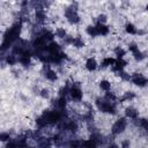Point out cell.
<instances>
[{
	"mask_svg": "<svg viewBox=\"0 0 148 148\" xmlns=\"http://www.w3.org/2000/svg\"><path fill=\"white\" fill-rule=\"evenodd\" d=\"M43 118L46 120V123L49 125H56V124H59L64 118H65V114H64V111L61 110H58V109H51V110H46L42 113Z\"/></svg>",
	"mask_w": 148,
	"mask_h": 148,
	"instance_id": "3",
	"label": "cell"
},
{
	"mask_svg": "<svg viewBox=\"0 0 148 148\" xmlns=\"http://www.w3.org/2000/svg\"><path fill=\"white\" fill-rule=\"evenodd\" d=\"M126 65H127V62H126V60L124 58H116V61H114V64H113V66L111 68H112V71L114 73H118V72L125 69Z\"/></svg>",
	"mask_w": 148,
	"mask_h": 148,
	"instance_id": "14",
	"label": "cell"
},
{
	"mask_svg": "<svg viewBox=\"0 0 148 148\" xmlns=\"http://www.w3.org/2000/svg\"><path fill=\"white\" fill-rule=\"evenodd\" d=\"M145 9H146V10H147V12H148V3H147V5H146V7H145Z\"/></svg>",
	"mask_w": 148,
	"mask_h": 148,
	"instance_id": "33",
	"label": "cell"
},
{
	"mask_svg": "<svg viewBox=\"0 0 148 148\" xmlns=\"http://www.w3.org/2000/svg\"><path fill=\"white\" fill-rule=\"evenodd\" d=\"M113 52H114L116 58H124L125 54H126V50L124 47H121V46H117Z\"/></svg>",
	"mask_w": 148,
	"mask_h": 148,
	"instance_id": "26",
	"label": "cell"
},
{
	"mask_svg": "<svg viewBox=\"0 0 148 148\" xmlns=\"http://www.w3.org/2000/svg\"><path fill=\"white\" fill-rule=\"evenodd\" d=\"M131 82L139 88H145L148 86V77L142 73H133L131 75Z\"/></svg>",
	"mask_w": 148,
	"mask_h": 148,
	"instance_id": "6",
	"label": "cell"
},
{
	"mask_svg": "<svg viewBox=\"0 0 148 148\" xmlns=\"http://www.w3.org/2000/svg\"><path fill=\"white\" fill-rule=\"evenodd\" d=\"M21 30H22V22L18 21V22H15L12 27H9L5 31L3 38H2V43H1V51L2 52L8 50L9 47H12L20 39Z\"/></svg>",
	"mask_w": 148,
	"mask_h": 148,
	"instance_id": "1",
	"label": "cell"
},
{
	"mask_svg": "<svg viewBox=\"0 0 148 148\" xmlns=\"http://www.w3.org/2000/svg\"><path fill=\"white\" fill-rule=\"evenodd\" d=\"M96 30H97V35L98 36H108L110 34V28L109 25H106V23H99L96 22L95 23Z\"/></svg>",
	"mask_w": 148,
	"mask_h": 148,
	"instance_id": "13",
	"label": "cell"
},
{
	"mask_svg": "<svg viewBox=\"0 0 148 148\" xmlns=\"http://www.w3.org/2000/svg\"><path fill=\"white\" fill-rule=\"evenodd\" d=\"M138 49H139V45H138L135 42H131V43L127 45V50H128L131 53H132V52H134V51H135V50H138Z\"/></svg>",
	"mask_w": 148,
	"mask_h": 148,
	"instance_id": "31",
	"label": "cell"
},
{
	"mask_svg": "<svg viewBox=\"0 0 148 148\" xmlns=\"http://www.w3.org/2000/svg\"><path fill=\"white\" fill-rule=\"evenodd\" d=\"M128 125V120L126 117H120L118 118L111 126V134L113 136H117V135H120L121 133L125 132L126 127Z\"/></svg>",
	"mask_w": 148,
	"mask_h": 148,
	"instance_id": "4",
	"label": "cell"
},
{
	"mask_svg": "<svg viewBox=\"0 0 148 148\" xmlns=\"http://www.w3.org/2000/svg\"><path fill=\"white\" fill-rule=\"evenodd\" d=\"M104 97H105L106 99H109V101H112V102H117V99H118L117 95H116L113 91H111V90L105 91V92H104Z\"/></svg>",
	"mask_w": 148,
	"mask_h": 148,
	"instance_id": "28",
	"label": "cell"
},
{
	"mask_svg": "<svg viewBox=\"0 0 148 148\" xmlns=\"http://www.w3.org/2000/svg\"><path fill=\"white\" fill-rule=\"evenodd\" d=\"M138 31H139V29L136 28V25L134 23L127 22L125 24V32L127 35H138Z\"/></svg>",
	"mask_w": 148,
	"mask_h": 148,
	"instance_id": "19",
	"label": "cell"
},
{
	"mask_svg": "<svg viewBox=\"0 0 148 148\" xmlns=\"http://www.w3.org/2000/svg\"><path fill=\"white\" fill-rule=\"evenodd\" d=\"M60 51H61L60 44L57 43V42H54V40L50 42L47 44V46H46V50H45L46 53H56V52H60Z\"/></svg>",
	"mask_w": 148,
	"mask_h": 148,
	"instance_id": "16",
	"label": "cell"
},
{
	"mask_svg": "<svg viewBox=\"0 0 148 148\" xmlns=\"http://www.w3.org/2000/svg\"><path fill=\"white\" fill-rule=\"evenodd\" d=\"M86 34H87L89 37H96V36H98L95 24H89V25H87V28H86Z\"/></svg>",
	"mask_w": 148,
	"mask_h": 148,
	"instance_id": "23",
	"label": "cell"
},
{
	"mask_svg": "<svg viewBox=\"0 0 148 148\" xmlns=\"http://www.w3.org/2000/svg\"><path fill=\"white\" fill-rule=\"evenodd\" d=\"M95 106L98 111L103 113H109V114H117L118 109H117V103L106 99L104 96L103 97H97L95 99Z\"/></svg>",
	"mask_w": 148,
	"mask_h": 148,
	"instance_id": "2",
	"label": "cell"
},
{
	"mask_svg": "<svg viewBox=\"0 0 148 148\" xmlns=\"http://www.w3.org/2000/svg\"><path fill=\"white\" fill-rule=\"evenodd\" d=\"M147 68H148V61H147Z\"/></svg>",
	"mask_w": 148,
	"mask_h": 148,
	"instance_id": "34",
	"label": "cell"
},
{
	"mask_svg": "<svg viewBox=\"0 0 148 148\" xmlns=\"http://www.w3.org/2000/svg\"><path fill=\"white\" fill-rule=\"evenodd\" d=\"M98 86H99V89L102 90V91H109V90H111V82L109 81V80H106V79H103V80H101L99 81V83H98Z\"/></svg>",
	"mask_w": 148,
	"mask_h": 148,
	"instance_id": "21",
	"label": "cell"
},
{
	"mask_svg": "<svg viewBox=\"0 0 148 148\" xmlns=\"http://www.w3.org/2000/svg\"><path fill=\"white\" fill-rule=\"evenodd\" d=\"M132 56H133L134 60H135V61H138V62L142 61V60L146 58V54H145L140 49H138V50H135L134 52H132Z\"/></svg>",
	"mask_w": 148,
	"mask_h": 148,
	"instance_id": "22",
	"label": "cell"
},
{
	"mask_svg": "<svg viewBox=\"0 0 148 148\" xmlns=\"http://www.w3.org/2000/svg\"><path fill=\"white\" fill-rule=\"evenodd\" d=\"M43 74H44V77L50 82H56L58 80V73L51 67L50 64H44Z\"/></svg>",
	"mask_w": 148,
	"mask_h": 148,
	"instance_id": "7",
	"label": "cell"
},
{
	"mask_svg": "<svg viewBox=\"0 0 148 148\" xmlns=\"http://www.w3.org/2000/svg\"><path fill=\"white\" fill-rule=\"evenodd\" d=\"M64 15H65L67 22H68L69 24H73V25H74V24H79L80 21H81L80 15H79V13H77V9H76V7H74V5L68 6V7L65 9Z\"/></svg>",
	"mask_w": 148,
	"mask_h": 148,
	"instance_id": "5",
	"label": "cell"
},
{
	"mask_svg": "<svg viewBox=\"0 0 148 148\" xmlns=\"http://www.w3.org/2000/svg\"><path fill=\"white\" fill-rule=\"evenodd\" d=\"M125 117H126L127 119H131V120L136 119V118L139 117V111H138V109H135V108L132 106V105L127 106V108L125 109Z\"/></svg>",
	"mask_w": 148,
	"mask_h": 148,
	"instance_id": "15",
	"label": "cell"
},
{
	"mask_svg": "<svg viewBox=\"0 0 148 148\" xmlns=\"http://www.w3.org/2000/svg\"><path fill=\"white\" fill-rule=\"evenodd\" d=\"M69 97L74 102H81L83 98V91L81 87L77 84H72L69 89Z\"/></svg>",
	"mask_w": 148,
	"mask_h": 148,
	"instance_id": "8",
	"label": "cell"
},
{
	"mask_svg": "<svg viewBox=\"0 0 148 148\" xmlns=\"http://www.w3.org/2000/svg\"><path fill=\"white\" fill-rule=\"evenodd\" d=\"M38 95H39L43 99H49V98H50V91H49V89H45V88L40 89L39 92H38Z\"/></svg>",
	"mask_w": 148,
	"mask_h": 148,
	"instance_id": "30",
	"label": "cell"
},
{
	"mask_svg": "<svg viewBox=\"0 0 148 148\" xmlns=\"http://www.w3.org/2000/svg\"><path fill=\"white\" fill-rule=\"evenodd\" d=\"M31 58H32V52H25L18 56V64L23 67H29L31 65Z\"/></svg>",
	"mask_w": 148,
	"mask_h": 148,
	"instance_id": "9",
	"label": "cell"
},
{
	"mask_svg": "<svg viewBox=\"0 0 148 148\" xmlns=\"http://www.w3.org/2000/svg\"><path fill=\"white\" fill-rule=\"evenodd\" d=\"M98 66H99V65H98L96 58H94V57H89V58H87V60H86V62H84V67H86V69H87L88 72H90V73L95 72V71L98 68Z\"/></svg>",
	"mask_w": 148,
	"mask_h": 148,
	"instance_id": "11",
	"label": "cell"
},
{
	"mask_svg": "<svg viewBox=\"0 0 148 148\" xmlns=\"http://www.w3.org/2000/svg\"><path fill=\"white\" fill-rule=\"evenodd\" d=\"M135 97H136V94H135L134 91H132V90H131V91H125V92L123 94V96L118 98V101H119V103L131 102V101H133Z\"/></svg>",
	"mask_w": 148,
	"mask_h": 148,
	"instance_id": "17",
	"label": "cell"
},
{
	"mask_svg": "<svg viewBox=\"0 0 148 148\" xmlns=\"http://www.w3.org/2000/svg\"><path fill=\"white\" fill-rule=\"evenodd\" d=\"M132 121L135 124V126L138 128H141V131H143L148 134V118H139L138 117L136 119H134Z\"/></svg>",
	"mask_w": 148,
	"mask_h": 148,
	"instance_id": "12",
	"label": "cell"
},
{
	"mask_svg": "<svg viewBox=\"0 0 148 148\" xmlns=\"http://www.w3.org/2000/svg\"><path fill=\"white\" fill-rule=\"evenodd\" d=\"M9 140H12L9 132H1L0 133V141L1 142H8Z\"/></svg>",
	"mask_w": 148,
	"mask_h": 148,
	"instance_id": "29",
	"label": "cell"
},
{
	"mask_svg": "<svg viewBox=\"0 0 148 148\" xmlns=\"http://www.w3.org/2000/svg\"><path fill=\"white\" fill-rule=\"evenodd\" d=\"M34 17H35V21L38 24H43L46 21V12H45V9L44 8H36L35 13H34Z\"/></svg>",
	"mask_w": 148,
	"mask_h": 148,
	"instance_id": "10",
	"label": "cell"
},
{
	"mask_svg": "<svg viewBox=\"0 0 148 148\" xmlns=\"http://www.w3.org/2000/svg\"><path fill=\"white\" fill-rule=\"evenodd\" d=\"M54 35L59 39H65V37L67 36V32H66V30L64 28H57L54 30Z\"/></svg>",
	"mask_w": 148,
	"mask_h": 148,
	"instance_id": "25",
	"label": "cell"
},
{
	"mask_svg": "<svg viewBox=\"0 0 148 148\" xmlns=\"http://www.w3.org/2000/svg\"><path fill=\"white\" fill-rule=\"evenodd\" d=\"M114 61H116V58H113V57H105V58H103V59H102V61H101L99 66H101L102 68L112 67V66H113V64H114Z\"/></svg>",
	"mask_w": 148,
	"mask_h": 148,
	"instance_id": "20",
	"label": "cell"
},
{
	"mask_svg": "<svg viewBox=\"0 0 148 148\" xmlns=\"http://www.w3.org/2000/svg\"><path fill=\"white\" fill-rule=\"evenodd\" d=\"M5 61H6V64L9 65V66H14V65L18 64V56H16L15 53L10 52V53H8L7 56H5Z\"/></svg>",
	"mask_w": 148,
	"mask_h": 148,
	"instance_id": "18",
	"label": "cell"
},
{
	"mask_svg": "<svg viewBox=\"0 0 148 148\" xmlns=\"http://www.w3.org/2000/svg\"><path fill=\"white\" fill-rule=\"evenodd\" d=\"M117 74H118V76H119V77H120L123 81H131V75H132V74L127 73L125 69H123V71L118 72Z\"/></svg>",
	"mask_w": 148,
	"mask_h": 148,
	"instance_id": "27",
	"label": "cell"
},
{
	"mask_svg": "<svg viewBox=\"0 0 148 148\" xmlns=\"http://www.w3.org/2000/svg\"><path fill=\"white\" fill-rule=\"evenodd\" d=\"M106 15L105 14H101V15H98L97 16V18H96V22H99V23H106Z\"/></svg>",
	"mask_w": 148,
	"mask_h": 148,
	"instance_id": "32",
	"label": "cell"
},
{
	"mask_svg": "<svg viewBox=\"0 0 148 148\" xmlns=\"http://www.w3.org/2000/svg\"><path fill=\"white\" fill-rule=\"evenodd\" d=\"M72 45L76 49H81L84 46V40L81 38V37H73V40H72Z\"/></svg>",
	"mask_w": 148,
	"mask_h": 148,
	"instance_id": "24",
	"label": "cell"
}]
</instances>
